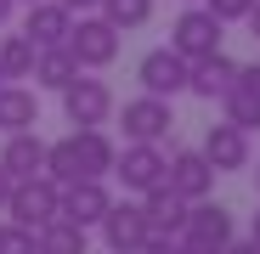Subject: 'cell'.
<instances>
[{"label": "cell", "instance_id": "cell-19", "mask_svg": "<svg viewBox=\"0 0 260 254\" xmlns=\"http://www.w3.org/2000/svg\"><path fill=\"white\" fill-rule=\"evenodd\" d=\"M142 209H147V221H153V232H158V237H176V232L187 226V209H192V203L158 181L153 192H142Z\"/></svg>", "mask_w": 260, "mask_h": 254}, {"label": "cell", "instance_id": "cell-6", "mask_svg": "<svg viewBox=\"0 0 260 254\" xmlns=\"http://www.w3.org/2000/svg\"><path fill=\"white\" fill-rule=\"evenodd\" d=\"M221 34H226V23L215 17L209 6H192L176 17V28H170V51H181L187 62H198V57H209V51H221Z\"/></svg>", "mask_w": 260, "mask_h": 254}, {"label": "cell", "instance_id": "cell-20", "mask_svg": "<svg viewBox=\"0 0 260 254\" xmlns=\"http://www.w3.org/2000/svg\"><path fill=\"white\" fill-rule=\"evenodd\" d=\"M34 248L40 254H91V232L57 215V221H46V226L34 232Z\"/></svg>", "mask_w": 260, "mask_h": 254}, {"label": "cell", "instance_id": "cell-21", "mask_svg": "<svg viewBox=\"0 0 260 254\" xmlns=\"http://www.w3.org/2000/svg\"><path fill=\"white\" fill-rule=\"evenodd\" d=\"M74 74H79L74 51H68V46H46V51L34 57V74H28V79L40 85V91H62V85H68Z\"/></svg>", "mask_w": 260, "mask_h": 254}, {"label": "cell", "instance_id": "cell-22", "mask_svg": "<svg viewBox=\"0 0 260 254\" xmlns=\"http://www.w3.org/2000/svg\"><path fill=\"white\" fill-rule=\"evenodd\" d=\"M34 57H40V46L17 28V34H0V74L6 79H28L34 74Z\"/></svg>", "mask_w": 260, "mask_h": 254}, {"label": "cell", "instance_id": "cell-25", "mask_svg": "<svg viewBox=\"0 0 260 254\" xmlns=\"http://www.w3.org/2000/svg\"><path fill=\"white\" fill-rule=\"evenodd\" d=\"M198 6H209L215 17H221V23H243V17H249V6H254V0H198Z\"/></svg>", "mask_w": 260, "mask_h": 254}, {"label": "cell", "instance_id": "cell-12", "mask_svg": "<svg viewBox=\"0 0 260 254\" xmlns=\"http://www.w3.org/2000/svg\"><path fill=\"white\" fill-rule=\"evenodd\" d=\"M209 164H215V175H232V169H249V130H238L232 119H221V124H209L204 130V147H198Z\"/></svg>", "mask_w": 260, "mask_h": 254}, {"label": "cell", "instance_id": "cell-4", "mask_svg": "<svg viewBox=\"0 0 260 254\" xmlns=\"http://www.w3.org/2000/svg\"><path fill=\"white\" fill-rule=\"evenodd\" d=\"M57 96H62V113H68L74 130H85V124H108V119H113V91H108V79H91L85 68L62 85Z\"/></svg>", "mask_w": 260, "mask_h": 254}, {"label": "cell", "instance_id": "cell-32", "mask_svg": "<svg viewBox=\"0 0 260 254\" xmlns=\"http://www.w3.org/2000/svg\"><path fill=\"white\" fill-rule=\"evenodd\" d=\"M249 237H254V243H260V215H254V221H249Z\"/></svg>", "mask_w": 260, "mask_h": 254}, {"label": "cell", "instance_id": "cell-5", "mask_svg": "<svg viewBox=\"0 0 260 254\" xmlns=\"http://www.w3.org/2000/svg\"><path fill=\"white\" fill-rule=\"evenodd\" d=\"M57 203H62V187L51 175H28V181H12V198H6V215L28 232H40L46 221H57Z\"/></svg>", "mask_w": 260, "mask_h": 254}, {"label": "cell", "instance_id": "cell-16", "mask_svg": "<svg viewBox=\"0 0 260 254\" xmlns=\"http://www.w3.org/2000/svg\"><path fill=\"white\" fill-rule=\"evenodd\" d=\"M68 28H74V12L62 6V0H34V6H28V17H23V34L34 40L40 51H46V46H62V40H68Z\"/></svg>", "mask_w": 260, "mask_h": 254}, {"label": "cell", "instance_id": "cell-35", "mask_svg": "<svg viewBox=\"0 0 260 254\" xmlns=\"http://www.w3.org/2000/svg\"><path fill=\"white\" fill-rule=\"evenodd\" d=\"M0 85H6V74H0Z\"/></svg>", "mask_w": 260, "mask_h": 254}, {"label": "cell", "instance_id": "cell-23", "mask_svg": "<svg viewBox=\"0 0 260 254\" xmlns=\"http://www.w3.org/2000/svg\"><path fill=\"white\" fill-rule=\"evenodd\" d=\"M119 34H130V28H147L153 23V0H102V6H96Z\"/></svg>", "mask_w": 260, "mask_h": 254}, {"label": "cell", "instance_id": "cell-2", "mask_svg": "<svg viewBox=\"0 0 260 254\" xmlns=\"http://www.w3.org/2000/svg\"><path fill=\"white\" fill-rule=\"evenodd\" d=\"M232 237H238L232 209H226V203H209V198H198V203L187 209V226L176 232L181 254H221Z\"/></svg>", "mask_w": 260, "mask_h": 254}, {"label": "cell", "instance_id": "cell-36", "mask_svg": "<svg viewBox=\"0 0 260 254\" xmlns=\"http://www.w3.org/2000/svg\"><path fill=\"white\" fill-rule=\"evenodd\" d=\"M187 6H192V0H187Z\"/></svg>", "mask_w": 260, "mask_h": 254}, {"label": "cell", "instance_id": "cell-11", "mask_svg": "<svg viewBox=\"0 0 260 254\" xmlns=\"http://www.w3.org/2000/svg\"><path fill=\"white\" fill-rule=\"evenodd\" d=\"M96 226H102V243H108L113 254H136V248L153 237V221H147L142 203H108V215H102Z\"/></svg>", "mask_w": 260, "mask_h": 254}, {"label": "cell", "instance_id": "cell-24", "mask_svg": "<svg viewBox=\"0 0 260 254\" xmlns=\"http://www.w3.org/2000/svg\"><path fill=\"white\" fill-rule=\"evenodd\" d=\"M0 254H40L34 248V232L17 226V221H6V226H0Z\"/></svg>", "mask_w": 260, "mask_h": 254}, {"label": "cell", "instance_id": "cell-13", "mask_svg": "<svg viewBox=\"0 0 260 254\" xmlns=\"http://www.w3.org/2000/svg\"><path fill=\"white\" fill-rule=\"evenodd\" d=\"M108 203H113L108 181H68V187H62V203H57V215L91 232V226H96V221L108 215Z\"/></svg>", "mask_w": 260, "mask_h": 254}, {"label": "cell", "instance_id": "cell-1", "mask_svg": "<svg viewBox=\"0 0 260 254\" xmlns=\"http://www.w3.org/2000/svg\"><path fill=\"white\" fill-rule=\"evenodd\" d=\"M113 136L102 130V124H85V130L62 136V141H46V175L57 187L68 181H108L113 175Z\"/></svg>", "mask_w": 260, "mask_h": 254}, {"label": "cell", "instance_id": "cell-34", "mask_svg": "<svg viewBox=\"0 0 260 254\" xmlns=\"http://www.w3.org/2000/svg\"><path fill=\"white\" fill-rule=\"evenodd\" d=\"M254 187H260V169H254Z\"/></svg>", "mask_w": 260, "mask_h": 254}, {"label": "cell", "instance_id": "cell-31", "mask_svg": "<svg viewBox=\"0 0 260 254\" xmlns=\"http://www.w3.org/2000/svg\"><path fill=\"white\" fill-rule=\"evenodd\" d=\"M12 12H17V0H0V28L12 23Z\"/></svg>", "mask_w": 260, "mask_h": 254}, {"label": "cell", "instance_id": "cell-33", "mask_svg": "<svg viewBox=\"0 0 260 254\" xmlns=\"http://www.w3.org/2000/svg\"><path fill=\"white\" fill-rule=\"evenodd\" d=\"M17 6H34V0H17Z\"/></svg>", "mask_w": 260, "mask_h": 254}, {"label": "cell", "instance_id": "cell-18", "mask_svg": "<svg viewBox=\"0 0 260 254\" xmlns=\"http://www.w3.org/2000/svg\"><path fill=\"white\" fill-rule=\"evenodd\" d=\"M34 124H40V96L28 91V85L6 79L0 85V130L17 136V130H34Z\"/></svg>", "mask_w": 260, "mask_h": 254}, {"label": "cell", "instance_id": "cell-9", "mask_svg": "<svg viewBox=\"0 0 260 254\" xmlns=\"http://www.w3.org/2000/svg\"><path fill=\"white\" fill-rule=\"evenodd\" d=\"M124 124V141H164L170 130H176V113H170V96H136V102H124L119 113Z\"/></svg>", "mask_w": 260, "mask_h": 254}, {"label": "cell", "instance_id": "cell-28", "mask_svg": "<svg viewBox=\"0 0 260 254\" xmlns=\"http://www.w3.org/2000/svg\"><path fill=\"white\" fill-rule=\"evenodd\" d=\"M6 198H12V169L0 164V209H6Z\"/></svg>", "mask_w": 260, "mask_h": 254}, {"label": "cell", "instance_id": "cell-29", "mask_svg": "<svg viewBox=\"0 0 260 254\" xmlns=\"http://www.w3.org/2000/svg\"><path fill=\"white\" fill-rule=\"evenodd\" d=\"M62 6H68V12L79 17V12H96V6H102V0H62Z\"/></svg>", "mask_w": 260, "mask_h": 254}, {"label": "cell", "instance_id": "cell-3", "mask_svg": "<svg viewBox=\"0 0 260 254\" xmlns=\"http://www.w3.org/2000/svg\"><path fill=\"white\" fill-rule=\"evenodd\" d=\"M62 46L74 51V62H79L85 74H96V68H108V62L119 57V28H113L102 12H79Z\"/></svg>", "mask_w": 260, "mask_h": 254}, {"label": "cell", "instance_id": "cell-17", "mask_svg": "<svg viewBox=\"0 0 260 254\" xmlns=\"http://www.w3.org/2000/svg\"><path fill=\"white\" fill-rule=\"evenodd\" d=\"M0 164L12 169V181L46 175V136H40V130H17V136H6V153H0Z\"/></svg>", "mask_w": 260, "mask_h": 254}, {"label": "cell", "instance_id": "cell-8", "mask_svg": "<svg viewBox=\"0 0 260 254\" xmlns=\"http://www.w3.org/2000/svg\"><path fill=\"white\" fill-rule=\"evenodd\" d=\"M164 187L181 192L187 203H198V198L215 192V164H209L198 147H176V153L164 158Z\"/></svg>", "mask_w": 260, "mask_h": 254}, {"label": "cell", "instance_id": "cell-14", "mask_svg": "<svg viewBox=\"0 0 260 254\" xmlns=\"http://www.w3.org/2000/svg\"><path fill=\"white\" fill-rule=\"evenodd\" d=\"M226 119L238 124V130H260V62H238V79H232V91L221 96Z\"/></svg>", "mask_w": 260, "mask_h": 254}, {"label": "cell", "instance_id": "cell-37", "mask_svg": "<svg viewBox=\"0 0 260 254\" xmlns=\"http://www.w3.org/2000/svg\"><path fill=\"white\" fill-rule=\"evenodd\" d=\"M108 254H113V248H108Z\"/></svg>", "mask_w": 260, "mask_h": 254}, {"label": "cell", "instance_id": "cell-30", "mask_svg": "<svg viewBox=\"0 0 260 254\" xmlns=\"http://www.w3.org/2000/svg\"><path fill=\"white\" fill-rule=\"evenodd\" d=\"M243 23H249V34L260 40V0H254V6H249V17H243Z\"/></svg>", "mask_w": 260, "mask_h": 254}, {"label": "cell", "instance_id": "cell-26", "mask_svg": "<svg viewBox=\"0 0 260 254\" xmlns=\"http://www.w3.org/2000/svg\"><path fill=\"white\" fill-rule=\"evenodd\" d=\"M136 254H181V243H176V237H158V232H153V237H147Z\"/></svg>", "mask_w": 260, "mask_h": 254}, {"label": "cell", "instance_id": "cell-7", "mask_svg": "<svg viewBox=\"0 0 260 254\" xmlns=\"http://www.w3.org/2000/svg\"><path fill=\"white\" fill-rule=\"evenodd\" d=\"M113 175L124 192H153L164 181V147L158 141H124V153H113Z\"/></svg>", "mask_w": 260, "mask_h": 254}, {"label": "cell", "instance_id": "cell-15", "mask_svg": "<svg viewBox=\"0 0 260 254\" xmlns=\"http://www.w3.org/2000/svg\"><path fill=\"white\" fill-rule=\"evenodd\" d=\"M232 79H238V62H232L226 51H209V57H198V62L187 68V91L204 96V102H221V96L232 91Z\"/></svg>", "mask_w": 260, "mask_h": 254}, {"label": "cell", "instance_id": "cell-10", "mask_svg": "<svg viewBox=\"0 0 260 254\" xmlns=\"http://www.w3.org/2000/svg\"><path fill=\"white\" fill-rule=\"evenodd\" d=\"M187 57L181 51H170V46H153L142 62H136V79H142V91L147 96H181L187 91Z\"/></svg>", "mask_w": 260, "mask_h": 254}, {"label": "cell", "instance_id": "cell-27", "mask_svg": "<svg viewBox=\"0 0 260 254\" xmlns=\"http://www.w3.org/2000/svg\"><path fill=\"white\" fill-rule=\"evenodd\" d=\"M221 254H260V243H254V237H249V243H238V237H232V243H226Z\"/></svg>", "mask_w": 260, "mask_h": 254}]
</instances>
